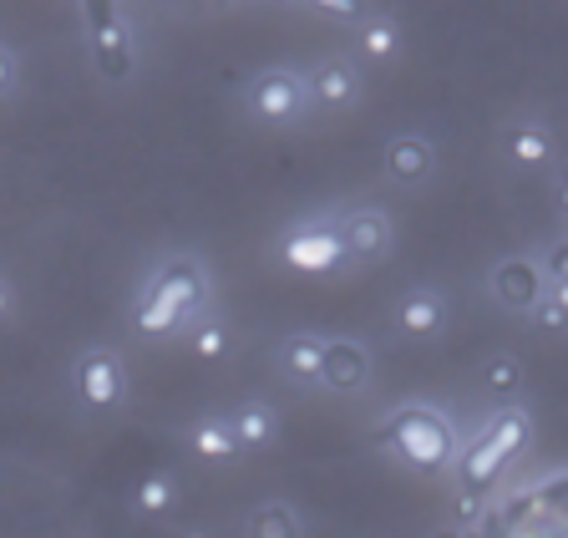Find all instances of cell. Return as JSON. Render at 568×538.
<instances>
[{
	"instance_id": "6da1fadb",
	"label": "cell",
	"mask_w": 568,
	"mask_h": 538,
	"mask_svg": "<svg viewBox=\"0 0 568 538\" xmlns=\"http://www.w3.org/2000/svg\"><path fill=\"white\" fill-rule=\"evenodd\" d=\"M203 295H209V280H203L199 264H193V260H173L163 275L148 285V295H142V305H138V315H132V321H138L142 335H173L178 325H183L203 305Z\"/></svg>"
},
{
	"instance_id": "7a4b0ae2",
	"label": "cell",
	"mask_w": 568,
	"mask_h": 538,
	"mask_svg": "<svg viewBox=\"0 0 568 538\" xmlns=\"http://www.w3.org/2000/svg\"><path fill=\"white\" fill-rule=\"evenodd\" d=\"M381 443H386L390 453H402L412 467H422V473H442V467L452 463V453H457L452 427L437 417V412H426V407L396 412V417L381 427Z\"/></svg>"
},
{
	"instance_id": "3957f363",
	"label": "cell",
	"mask_w": 568,
	"mask_h": 538,
	"mask_svg": "<svg viewBox=\"0 0 568 538\" xmlns=\"http://www.w3.org/2000/svg\"><path fill=\"white\" fill-rule=\"evenodd\" d=\"M528 432H532L528 412H497L493 427H487L483 437L467 447V457H462V488H467V498H477V493L528 447Z\"/></svg>"
},
{
	"instance_id": "277c9868",
	"label": "cell",
	"mask_w": 568,
	"mask_h": 538,
	"mask_svg": "<svg viewBox=\"0 0 568 538\" xmlns=\"http://www.w3.org/2000/svg\"><path fill=\"white\" fill-rule=\"evenodd\" d=\"M280 254L290 270H300V275H325V270H335V264L345 260V244L335 229L305 224V229H290V234H284Z\"/></svg>"
},
{
	"instance_id": "5b68a950",
	"label": "cell",
	"mask_w": 568,
	"mask_h": 538,
	"mask_svg": "<svg viewBox=\"0 0 568 538\" xmlns=\"http://www.w3.org/2000/svg\"><path fill=\"white\" fill-rule=\"evenodd\" d=\"M71 382H77V396H82L87 407H118L122 402V361L112 356V351H82V361H77V372H71Z\"/></svg>"
},
{
	"instance_id": "8992f818",
	"label": "cell",
	"mask_w": 568,
	"mask_h": 538,
	"mask_svg": "<svg viewBox=\"0 0 568 538\" xmlns=\"http://www.w3.org/2000/svg\"><path fill=\"white\" fill-rule=\"evenodd\" d=\"M345 244V260H381L390 250V224L381 209H351V214L335 224Z\"/></svg>"
},
{
	"instance_id": "52a82bcc",
	"label": "cell",
	"mask_w": 568,
	"mask_h": 538,
	"mask_svg": "<svg viewBox=\"0 0 568 538\" xmlns=\"http://www.w3.org/2000/svg\"><path fill=\"white\" fill-rule=\"evenodd\" d=\"M305 102V87L295 82L290 72H260L254 87H248V108L260 112L264 122H290Z\"/></svg>"
},
{
	"instance_id": "ba28073f",
	"label": "cell",
	"mask_w": 568,
	"mask_h": 538,
	"mask_svg": "<svg viewBox=\"0 0 568 538\" xmlns=\"http://www.w3.org/2000/svg\"><path fill=\"white\" fill-rule=\"evenodd\" d=\"M493 300L508 311H532L544 300V270L528 260H503L493 270Z\"/></svg>"
},
{
	"instance_id": "9c48e42d",
	"label": "cell",
	"mask_w": 568,
	"mask_h": 538,
	"mask_svg": "<svg viewBox=\"0 0 568 538\" xmlns=\"http://www.w3.org/2000/svg\"><path fill=\"white\" fill-rule=\"evenodd\" d=\"M432 163H437V158H432V143H426V138H416V132H402V138H390V148H386V173L396 183H406V189H412V183H426L432 179Z\"/></svg>"
},
{
	"instance_id": "30bf717a",
	"label": "cell",
	"mask_w": 568,
	"mask_h": 538,
	"mask_svg": "<svg viewBox=\"0 0 568 538\" xmlns=\"http://www.w3.org/2000/svg\"><path fill=\"white\" fill-rule=\"evenodd\" d=\"M366 376H371V361L355 341H331V346H325V372H320V382L331 386V392H361Z\"/></svg>"
},
{
	"instance_id": "8fae6325",
	"label": "cell",
	"mask_w": 568,
	"mask_h": 538,
	"mask_svg": "<svg viewBox=\"0 0 568 538\" xmlns=\"http://www.w3.org/2000/svg\"><path fill=\"white\" fill-rule=\"evenodd\" d=\"M310 92L320 97V108H351L355 92H361V82H355V67L341 57L320 61L315 77H310Z\"/></svg>"
},
{
	"instance_id": "7c38bea8",
	"label": "cell",
	"mask_w": 568,
	"mask_h": 538,
	"mask_svg": "<svg viewBox=\"0 0 568 538\" xmlns=\"http://www.w3.org/2000/svg\"><path fill=\"white\" fill-rule=\"evenodd\" d=\"M396 325H402L406 335H437L442 325H447V305H442V295H432V290H412V295H402V305H396Z\"/></svg>"
},
{
	"instance_id": "4fadbf2b",
	"label": "cell",
	"mask_w": 568,
	"mask_h": 538,
	"mask_svg": "<svg viewBox=\"0 0 568 538\" xmlns=\"http://www.w3.org/2000/svg\"><path fill=\"white\" fill-rule=\"evenodd\" d=\"M284 372L295 376V382H320V372H325V341H315V335H290V341H284Z\"/></svg>"
},
{
	"instance_id": "5bb4252c",
	"label": "cell",
	"mask_w": 568,
	"mask_h": 538,
	"mask_svg": "<svg viewBox=\"0 0 568 538\" xmlns=\"http://www.w3.org/2000/svg\"><path fill=\"white\" fill-rule=\"evenodd\" d=\"M193 453L209 457V463H229V457L244 453V443H239L234 422H199L193 427Z\"/></svg>"
},
{
	"instance_id": "9a60e30c",
	"label": "cell",
	"mask_w": 568,
	"mask_h": 538,
	"mask_svg": "<svg viewBox=\"0 0 568 538\" xmlns=\"http://www.w3.org/2000/svg\"><path fill=\"white\" fill-rule=\"evenodd\" d=\"M229 422H234V432H239V443L244 447H270L274 443V412L264 407V402H244Z\"/></svg>"
},
{
	"instance_id": "2e32d148",
	"label": "cell",
	"mask_w": 568,
	"mask_h": 538,
	"mask_svg": "<svg viewBox=\"0 0 568 538\" xmlns=\"http://www.w3.org/2000/svg\"><path fill=\"white\" fill-rule=\"evenodd\" d=\"M248 538H300V514L290 503H264L260 514L248 518Z\"/></svg>"
},
{
	"instance_id": "e0dca14e",
	"label": "cell",
	"mask_w": 568,
	"mask_h": 538,
	"mask_svg": "<svg viewBox=\"0 0 568 538\" xmlns=\"http://www.w3.org/2000/svg\"><path fill=\"white\" fill-rule=\"evenodd\" d=\"M508 153H513V163H528V168H538V163H548L554 158V138H548L544 128H513L508 132Z\"/></svg>"
},
{
	"instance_id": "ac0fdd59",
	"label": "cell",
	"mask_w": 568,
	"mask_h": 538,
	"mask_svg": "<svg viewBox=\"0 0 568 538\" xmlns=\"http://www.w3.org/2000/svg\"><path fill=\"white\" fill-rule=\"evenodd\" d=\"M396 47H402V37H396V26H390V21L371 16V21L361 26V51H366L371 61H390V57H396Z\"/></svg>"
},
{
	"instance_id": "d6986e66",
	"label": "cell",
	"mask_w": 568,
	"mask_h": 538,
	"mask_svg": "<svg viewBox=\"0 0 568 538\" xmlns=\"http://www.w3.org/2000/svg\"><path fill=\"white\" fill-rule=\"evenodd\" d=\"M168 508H173V483H168L163 473H148V478L138 483V514L158 518V514H168Z\"/></svg>"
},
{
	"instance_id": "ffe728a7",
	"label": "cell",
	"mask_w": 568,
	"mask_h": 538,
	"mask_svg": "<svg viewBox=\"0 0 568 538\" xmlns=\"http://www.w3.org/2000/svg\"><path fill=\"white\" fill-rule=\"evenodd\" d=\"M483 382H487V392H518V382H523V366H518V361H513V356H497V361H487Z\"/></svg>"
},
{
	"instance_id": "44dd1931",
	"label": "cell",
	"mask_w": 568,
	"mask_h": 538,
	"mask_svg": "<svg viewBox=\"0 0 568 538\" xmlns=\"http://www.w3.org/2000/svg\"><path fill=\"white\" fill-rule=\"evenodd\" d=\"M193 351H199L203 361H219L229 351V331L219 321H203L199 331H193Z\"/></svg>"
},
{
	"instance_id": "7402d4cb",
	"label": "cell",
	"mask_w": 568,
	"mask_h": 538,
	"mask_svg": "<svg viewBox=\"0 0 568 538\" xmlns=\"http://www.w3.org/2000/svg\"><path fill=\"white\" fill-rule=\"evenodd\" d=\"M532 321H538V325H544V331H564V325H568V315L564 311H558V305H554V300H538V305H532Z\"/></svg>"
},
{
	"instance_id": "603a6c76",
	"label": "cell",
	"mask_w": 568,
	"mask_h": 538,
	"mask_svg": "<svg viewBox=\"0 0 568 538\" xmlns=\"http://www.w3.org/2000/svg\"><path fill=\"white\" fill-rule=\"evenodd\" d=\"M544 275H548V280H568V240H558L554 250H548Z\"/></svg>"
},
{
	"instance_id": "cb8c5ba5",
	"label": "cell",
	"mask_w": 568,
	"mask_h": 538,
	"mask_svg": "<svg viewBox=\"0 0 568 538\" xmlns=\"http://www.w3.org/2000/svg\"><path fill=\"white\" fill-rule=\"evenodd\" d=\"M315 6H325V11H335V16H361V21H366L361 0H315Z\"/></svg>"
},
{
	"instance_id": "d4e9b609",
	"label": "cell",
	"mask_w": 568,
	"mask_h": 538,
	"mask_svg": "<svg viewBox=\"0 0 568 538\" xmlns=\"http://www.w3.org/2000/svg\"><path fill=\"white\" fill-rule=\"evenodd\" d=\"M548 300H554L558 311L568 315V280H554V290H548Z\"/></svg>"
},
{
	"instance_id": "484cf974",
	"label": "cell",
	"mask_w": 568,
	"mask_h": 538,
	"mask_svg": "<svg viewBox=\"0 0 568 538\" xmlns=\"http://www.w3.org/2000/svg\"><path fill=\"white\" fill-rule=\"evenodd\" d=\"M11 77H16V61H11V51H0V92L11 87Z\"/></svg>"
},
{
	"instance_id": "4316f807",
	"label": "cell",
	"mask_w": 568,
	"mask_h": 538,
	"mask_svg": "<svg viewBox=\"0 0 568 538\" xmlns=\"http://www.w3.org/2000/svg\"><path fill=\"white\" fill-rule=\"evenodd\" d=\"M6 315H11V285L0 280V321H6Z\"/></svg>"
},
{
	"instance_id": "83f0119b",
	"label": "cell",
	"mask_w": 568,
	"mask_h": 538,
	"mask_svg": "<svg viewBox=\"0 0 568 538\" xmlns=\"http://www.w3.org/2000/svg\"><path fill=\"white\" fill-rule=\"evenodd\" d=\"M558 204H564V214H568V168H564V179H558Z\"/></svg>"
},
{
	"instance_id": "f1b7e54d",
	"label": "cell",
	"mask_w": 568,
	"mask_h": 538,
	"mask_svg": "<svg viewBox=\"0 0 568 538\" xmlns=\"http://www.w3.org/2000/svg\"><path fill=\"white\" fill-rule=\"evenodd\" d=\"M260 6H295V0H260Z\"/></svg>"
}]
</instances>
